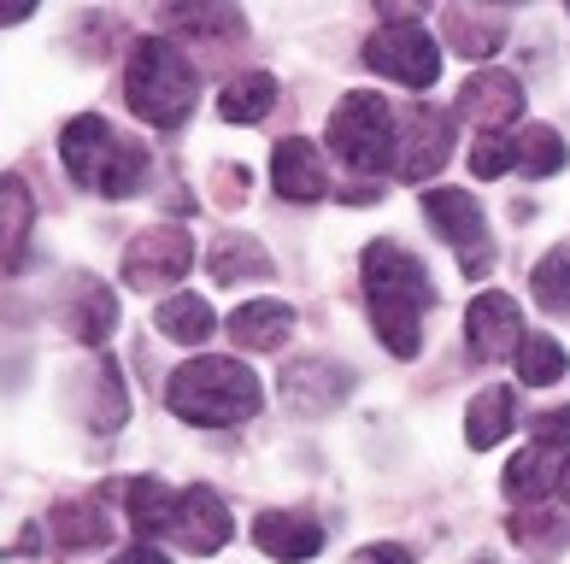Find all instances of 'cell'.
Returning a JSON list of instances; mask_svg holds the SVG:
<instances>
[{"mask_svg": "<svg viewBox=\"0 0 570 564\" xmlns=\"http://www.w3.org/2000/svg\"><path fill=\"white\" fill-rule=\"evenodd\" d=\"M358 277H365V311L371 329L394 359H417L424 347V311L435 306V283L424 259H412L400 241H371L365 259H358Z\"/></svg>", "mask_w": 570, "mask_h": 564, "instance_id": "6da1fadb", "label": "cell"}, {"mask_svg": "<svg viewBox=\"0 0 570 564\" xmlns=\"http://www.w3.org/2000/svg\"><path fill=\"white\" fill-rule=\"evenodd\" d=\"M165 406H171L183 424L195 429H229V424H247L253 412L265 406V388L242 359H224V353H200L171 370L165 383Z\"/></svg>", "mask_w": 570, "mask_h": 564, "instance_id": "7a4b0ae2", "label": "cell"}, {"mask_svg": "<svg viewBox=\"0 0 570 564\" xmlns=\"http://www.w3.org/2000/svg\"><path fill=\"white\" fill-rule=\"evenodd\" d=\"M124 100L141 123L154 130H177L200 100V66L188 59L171 36H141L124 66Z\"/></svg>", "mask_w": 570, "mask_h": 564, "instance_id": "3957f363", "label": "cell"}, {"mask_svg": "<svg viewBox=\"0 0 570 564\" xmlns=\"http://www.w3.org/2000/svg\"><path fill=\"white\" fill-rule=\"evenodd\" d=\"M59 159H66L71 182L95 188V195H107V200H130L147 177V148L124 141L100 112H77L66 130H59Z\"/></svg>", "mask_w": 570, "mask_h": 564, "instance_id": "277c9868", "label": "cell"}, {"mask_svg": "<svg viewBox=\"0 0 570 564\" xmlns=\"http://www.w3.org/2000/svg\"><path fill=\"white\" fill-rule=\"evenodd\" d=\"M330 148L353 177L394 171V107L371 89H353L330 112Z\"/></svg>", "mask_w": 570, "mask_h": 564, "instance_id": "5b68a950", "label": "cell"}, {"mask_svg": "<svg viewBox=\"0 0 570 564\" xmlns=\"http://www.w3.org/2000/svg\"><path fill=\"white\" fill-rule=\"evenodd\" d=\"M365 66L376 77L400 82V89H435L441 77V41L417 24V18H389L365 41Z\"/></svg>", "mask_w": 570, "mask_h": 564, "instance_id": "8992f818", "label": "cell"}, {"mask_svg": "<svg viewBox=\"0 0 570 564\" xmlns=\"http://www.w3.org/2000/svg\"><path fill=\"white\" fill-rule=\"evenodd\" d=\"M424 218L435 224V236L459 254V270L471 283L494 270V241H489V218H482L476 195H464V188H430V195H424Z\"/></svg>", "mask_w": 570, "mask_h": 564, "instance_id": "52a82bcc", "label": "cell"}, {"mask_svg": "<svg viewBox=\"0 0 570 564\" xmlns=\"http://www.w3.org/2000/svg\"><path fill=\"white\" fill-rule=\"evenodd\" d=\"M448 159H453V112L417 100V107H406V118H394V177L430 182Z\"/></svg>", "mask_w": 570, "mask_h": 564, "instance_id": "ba28073f", "label": "cell"}, {"mask_svg": "<svg viewBox=\"0 0 570 564\" xmlns=\"http://www.w3.org/2000/svg\"><path fill=\"white\" fill-rule=\"evenodd\" d=\"M188 265H195V236L177 224H154V229H141V236L124 247V283L130 288H171L188 277Z\"/></svg>", "mask_w": 570, "mask_h": 564, "instance_id": "9c48e42d", "label": "cell"}, {"mask_svg": "<svg viewBox=\"0 0 570 564\" xmlns=\"http://www.w3.org/2000/svg\"><path fill=\"white\" fill-rule=\"evenodd\" d=\"M283 406L301 412V417H330L335 406L353 394V370L324 359V353H306V359H288L283 365Z\"/></svg>", "mask_w": 570, "mask_h": 564, "instance_id": "30bf717a", "label": "cell"}, {"mask_svg": "<svg viewBox=\"0 0 570 564\" xmlns=\"http://www.w3.org/2000/svg\"><path fill=\"white\" fill-rule=\"evenodd\" d=\"M523 342V311L512 295H500V288H482V295L471 300V311H464V347H471L476 365H500L512 359Z\"/></svg>", "mask_w": 570, "mask_h": 564, "instance_id": "8fae6325", "label": "cell"}, {"mask_svg": "<svg viewBox=\"0 0 570 564\" xmlns=\"http://www.w3.org/2000/svg\"><path fill=\"white\" fill-rule=\"evenodd\" d=\"M229 535H236V517H229V506L213 494V488H183L177 494V512H171V541L183 553L195 558H213L229 547Z\"/></svg>", "mask_w": 570, "mask_h": 564, "instance_id": "7c38bea8", "label": "cell"}, {"mask_svg": "<svg viewBox=\"0 0 570 564\" xmlns=\"http://www.w3.org/2000/svg\"><path fill=\"white\" fill-rule=\"evenodd\" d=\"M459 112L482 136H505V123L523 118V82L512 71H471V82L459 89Z\"/></svg>", "mask_w": 570, "mask_h": 564, "instance_id": "4fadbf2b", "label": "cell"}, {"mask_svg": "<svg viewBox=\"0 0 570 564\" xmlns=\"http://www.w3.org/2000/svg\"><path fill=\"white\" fill-rule=\"evenodd\" d=\"M271 182H277L283 200L312 206V200L330 195V165H324V154L312 148L306 136H288V141L271 148Z\"/></svg>", "mask_w": 570, "mask_h": 564, "instance_id": "5bb4252c", "label": "cell"}, {"mask_svg": "<svg viewBox=\"0 0 570 564\" xmlns=\"http://www.w3.org/2000/svg\"><path fill=\"white\" fill-rule=\"evenodd\" d=\"M253 547L277 564H306L324 553V524H312L306 512H259L253 517Z\"/></svg>", "mask_w": 570, "mask_h": 564, "instance_id": "9a60e30c", "label": "cell"}, {"mask_svg": "<svg viewBox=\"0 0 570 564\" xmlns=\"http://www.w3.org/2000/svg\"><path fill=\"white\" fill-rule=\"evenodd\" d=\"M59 318H66V336H77L82 347H100L112 336V324H118V295L100 277H71Z\"/></svg>", "mask_w": 570, "mask_h": 564, "instance_id": "2e32d148", "label": "cell"}, {"mask_svg": "<svg viewBox=\"0 0 570 564\" xmlns=\"http://www.w3.org/2000/svg\"><path fill=\"white\" fill-rule=\"evenodd\" d=\"M294 306L288 300H242L229 311V342L247 347V353H277L294 336Z\"/></svg>", "mask_w": 570, "mask_h": 564, "instance_id": "e0dca14e", "label": "cell"}, {"mask_svg": "<svg viewBox=\"0 0 570 564\" xmlns=\"http://www.w3.org/2000/svg\"><path fill=\"white\" fill-rule=\"evenodd\" d=\"M518 429V394L505 388V383H494V388H482L476 400H471V412H464V442H471L476 453H489V447H500L505 435Z\"/></svg>", "mask_w": 570, "mask_h": 564, "instance_id": "ac0fdd59", "label": "cell"}, {"mask_svg": "<svg viewBox=\"0 0 570 564\" xmlns=\"http://www.w3.org/2000/svg\"><path fill=\"white\" fill-rule=\"evenodd\" d=\"M154 329L165 342H177V347H200L218 329V311L206 306L200 295H165L159 311H154Z\"/></svg>", "mask_w": 570, "mask_h": 564, "instance_id": "d6986e66", "label": "cell"}, {"mask_svg": "<svg viewBox=\"0 0 570 564\" xmlns=\"http://www.w3.org/2000/svg\"><path fill=\"white\" fill-rule=\"evenodd\" d=\"M271 107H277V77L271 71H242V77H229L224 95H218L224 123H265Z\"/></svg>", "mask_w": 570, "mask_h": 564, "instance_id": "ffe728a7", "label": "cell"}, {"mask_svg": "<svg viewBox=\"0 0 570 564\" xmlns=\"http://www.w3.org/2000/svg\"><path fill=\"white\" fill-rule=\"evenodd\" d=\"M559 458H564V453H553V447H523L512 465H505V476H500L505 499L535 506L541 494H553V488H559Z\"/></svg>", "mask_w": 570, "mask_h": 564, "instance_id": "44dd1931", "label": "cell"}, {"mask_svg": "<svg viewBox=\"0 0 570 564\" xmlns=\"http://www.w3.org/2000/svg\"><path fill=\"white\" fill-rule=\"evenodd\" d=\"M441 36H448L464 59H489V53H500V41H505V18L500 12L476 18L471 7H448L441 12Z\"/></svg>", "mask_w": 570, "mask_h": 564, "instance_id": "7402d4cb", "label": "cell"}, {"mask_svg": "<svg viewBox=\"0 0 570 564\" xmlns=\"http://www.w3.org/2000/svg\"><path fill=\"white\" fill-rule=\"evenodd\" d=\"M30 224H36L30 182H24V177H0V265H18V259H24Z\"/></svg>", "mask_w": 570, "mask_h": 564, "instance_id": "603a6c76", "label": "cell"}, {"mask_svg": "<svg viewBox=\"0 0 570 564\" xmlns=\"http://www.w3.org/2000/svg\"><path fill=\"white\" fill-rule=\"evenodd\" d=\"M48 530H53L59 547H107V535H112L100 499H59L53 517H48Z\"/></svg>", "mask_w": 570, "mask_h": 564, "instance_id": "cb8c5ba5", "label": "cell"}, {"mask_svg": "<svg viewBox=\"0 0 570 564\" xmlns=\"http://www.w3.org/2000/svg\"><path fill=\"white\" fill-rule=\"evenodd\" d=\"M206 270H213L218 283H242V277H271V254L253 236H236V229H224L213 236L206 247Z\"/></svg>", "mask_w": 570, "mask_h": 564, "instance_id": "d4e9b609", "label": "cell"}, {"mask_svg": "<svg viewBox=\"0 0 570 564\" xmlns=\"http://www.w3.org/2000/svg\"><path fill=\"white\" fill-rule=\"evenodd\" d=\"M124 512H130V530L147 541V535H171V512H177V494L159 483V476H136L124 488Z\"/></svg>", "mask_w": 570, "mask_h": 564, "instance_id": "484cf974", "label": "cell"}, {"mask_svg": "<svg viewBox=\"0 0 570 564\" xmlns=\"http://www.w3.org/2000/svg\"><path fill=\"white\" fill-rule=\"evenodd\" d=\"M165 30L188 41H236L247 36V18L236 7H165Z\"/></svg>", "mask_w": 570, "mask_h": 564, "instance_id": "4316f807", "label": "cell"}, {"mask_svg": "<svg viewBox=\"0 0 570 564\" xmlns=\"http://www.w3.org/2000/svg\"><path fill=\"white\" fill-rule=\"evenodd\" d=\"M512 148H518V171L523 177H559L564 171V136L553 130V123H523V130L512 136Z\"/></svg>", "mask_w": 570, "mask_h": 564, "instance_id": "83f0119b", "label": "cell"}, {"mask_svg": "<svg viewBox=\"0 0 570 564\" xmlns=\"http://www.w3.org/2000/svg\"><path fill=\"white\" fill-rule=\"evenodd\" d=\"M512 365H518V383H523V388H553L570 359H564V347H559L553 336H535V329H523Z\"/></svg>", "mask_w": 570, "mask_h": 564, "instance_id": "f1b7e54d", "label": "cell"}, {"mask_svg": "<svg viewBox=\"0 0 570 564\" xmlns=\"http://www.w3.org/2000/svg\"><path fill=\"white\" fill-rule=\"evenodd\" d=\"M530 295L547 318H570V247H553V254L530 270Z\"/></svg>", "mask_w": 570, "mask_h": 564, "instance_id": "f546056e", "label": "cell"}, {"mask_svg": "<svg viewBox=\"0 0 570 564\" xmlns=\"http://www.w3.org/2000/svg\"><path fill=\"white\" fill-rule=\"evenodd\" d=\"M95 383V429L100 435H112L124 424V388H118V365L112 359H100V370L89 376Z\"/></svg>", "mask_w": 570, "mask_h": 564, "instance_id": "4dcf8cb0", "label": "cell"}, {"mask_svg": "<svg viewBox=\"0 0 570 564\" xmlns=\"http://www.w3.org/2000/svg\"><path fill=\"white\" fill-rule=\"evenodd\" d=\"M471 171L482 182H494L505 171H518V148H512V136H476V148H471Z\"/></svg>", "mask_w": 570, "mask_h": 564, "instance_id": "1f68e13d", "label": "cell"}, {"mask_svg": "<svg viewBox=\"0 0 570 564\" xmlns=\"http://www.w3.org/2000/svg\"><path fill=\"white\" fill-rule=\"evenodd\" d=\"M512 541H523V547H559V541H564V517H553V512L512 517Z\"/></svg>", "mask_w": 570, "mask_h": 564, "instance_id": "d6a6232c", "label": "cell"}, {"mask_svg": "<svg viewBox=\"0 0 570 564\" xmlns=\"http://www.w3.org/2000/svg\"><path fill=\"white\" fill-rule=\"evenodd\" d=\"M535 429V447H553V453H570V406H547L530 417Z\"/></svg>", "mask_w": 570, "mask_h": 564, "instance_id": "836d02e7", "label": "cell"}, {"mask_svg": "<svg viewBox=\"0 0 570 564\" xmlns=\"http://www.w3.org/2000/svg\"><path fill=\"white\" fill-rule=\"evenodd\" d=\"M347 564H417V558L400 547V541H371V547H358Z\"/></svg>", "mask_w": 570, "mask_h": 564, "instance_id": "e575fe53", "label": "cell"}, {"mask_svg": "<svg viewBox=\"0 0 570 564\" xmlns=\"http://www.w3.org/2000/svg\"><path fill=\"white\" fill-rule=\"evenodd\" d=\"M213 182L224 188L218 200H242V195H247V165H218V177H213Z\"/></svg>", "mask_w": 570, "mask_h": 564, "instance_id": "d590c367", "label": "cell"}, {"mask_svg": "<svg viewBox=\"0 0 570 564\" xmlns=\"http://www.w3.org/2000/svg\"><path fill=\"white\" fill-rule=\"evenodd\" d=\"M112 564H171V558H165V553L154 547V541H136V547H124Z\"/></svg>", "mask_w": 570, "mask_h": 564, "instance_id": "8d00e7d4", "label": "cell"}, {"mask_svg": "<svg viewBox=\"0 0 570 564\" xmlns=\"http://www.w3.org/2000/svg\"><path fill=\"white\" fill-rule=\"evenodd\" d=\"M30 12H36V0H7V7H0V24H24Z\"/></svg>", "mask_w": 570, "mask_h": 564, "instance_id": "74e56055", "label": "cell"}, {"mask_svg": "<svg viewBox=\"0 0 570 564\" xmlns=\"http://www.w3.org/2000/svg\"><path fill=\"white\" fill-rule=\"evenodd\" d=\"M559 494H564V499H570V453H564V458H559Z\"/></svg>", "mask_w": 570, "mask_h": 564, "instance_id": "f35d334b", "label": "cell"}, {"mask_svg": "<svg viewBox=\"0 0 570 564\" xmlns=\"http://www.w3.org/2000/svg\"><path fill=\"white\" fill-rule=\"evenodd\" d=\"M476 564H494V558H476Z\"/></svg>", "mask_w": 570, "mask_h": 564, "instance_id": "ab89813d", "label": "cell"}]
</instances>
